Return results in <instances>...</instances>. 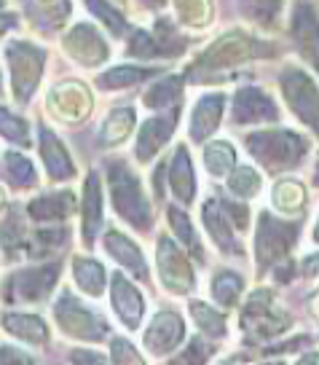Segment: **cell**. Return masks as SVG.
<instances>
[{
	"instance_id": "1",
	"label": "cell",
	"mask_w": 319,
	"mask_h": 365,
	"mask_svg": "<svg viewBox=\"0 0 319 365\" xmlns=\"http://www.w3.org/2000/svg\"><path fill=\"white\" fill-rule=\"evenodd\" d=\"M247 150L268 172H285L303 161L308 145L303 137L290 129H261L247 137Z\"/></svg>"
},
{
	"instance_id": "16",
	"label": "cell",
	"mask_w": 319,
	"mask_h": 365,
	"mask_svg": "<svg viewBox=\"0 0 319 365\" xmlns=\"http://www.w3.org/2000/svg\"><path fill=\"white\" fill-rule=\"evenodd\" d=\"M180 121V108H172L169 115H156L142 124L140 135H137V159L140 161H150L156 153H159L167 140L172 137L174 126Z\"/></svg>"
},
{
	"instance_id": "41",
	"label": "cell",
	"mask_w": 319,
	"mask_h": 365,
	"mask_svg": "<svg viewBox=\"0 0 319 365\" xmlns=\"http://www.w3.org/2000/svg\"><path fill=\"white\" fill-rule=\"evenodd\" d=\"M129 54H135V57H161L159 54V43H156V38L148 33H142V30H137L132 35V46H129Z\"/></svg>"
},
{
	"instance_id": "28",
	"label": "cell",
	"mask_w": 319,
	"mask_h": 365,
	"mask_svg": "<svg viewBox=\"0 0 319 365\" xmlns=\"http://www.w3.org/2000/svg\"><path fill=\"white\" fill-rule=\"evenodd\" d=\"M73 277H75V285H78L86 296H103L105 282H108V274H105L103 263L100 261L75 258V263H73Z\"/></svg>"
},
{
	"instance_id": "17",
	"label": "cell",
	"mask_w": 319,
	"mask_h": 365,
	"mask_svg": "<svg viewBox=\"0 0 319 365\" xmlns=\"http://www.w3.org/2000/svg\"><path fill=\"white\" fill-rule=\"evenodd\" d=\"M293 38L303 59L319 73V16L308 3H300L293 14Z\"/></svg>"
},
{
	"instance_id": "5",
	"label": "cell",
	"mask_w": 319,
	"mask_h": 365,
	"mask_svg": "<svg viewBox=\"0 0 319 365\" xmlns=\"http://www.w3.org/2000/svg\"><path fill=\"white\" fill-rule=\"evenodd\" d=\"M298 231L300 226L293 220H282V217L271 215V212H261L258 220V242H255V250H258V272H266L268 266H273L276 261H282L290 247L296 245Z\"/></svg>"
},
{
	"instance_id": "21",
	"label": "cell",
	"mask_w": 319,
	"mask_h": 365,
	"mask_svg": "<svg viewBox=\"0 0 319 365\" xmlns=\"http://www.w3.org/2000/svg\"><path fill=\"white\" fill-rule=\"evenodd\" d=\"M41 156L48 170V178L57 182L73 180L75 178V164L70 159L68 148L59 143V137L48 129H41Z\"/></svg>"
},
{
	"instance_id": "31",
	"label": "cell",
	"mask_w": 319,
	"mask_h": 365,
	"mask_svg": "<svg viewBox=\"0 0 319 365\" xmlns=\"http://www.w3.org/2000/svg\"><path fill=\"white\" fill-rule=\"evenodd\" d=\"M174 14H177L180 24L202 30L212 22L215 6H212V0H174Z\"/></svg>"
},
{
	"instance_id": "6",
	"label": "cell",
	"mask_w": 319,
	"mask_h": 365,
	"mask_svg": "<svg viewBox=\"0 0 319 365\" xmlns=\"http://www.w3.org/2000/svg\"><path fill=\"white\" fill-rule=\"evenodd\" d=\"M279 83L290 110L319 137V86L311 81V76L298 68H285Z\"/></svg>"
},
{
	"instance_id": "40",
	"label": "cell",
	"mask_w": 319,
	"mask_h": 365,
	"mask_svg": "<svg viewBox=\"0 0 319 365\" xmlns=\"http://www.w3.org/2000/svg\"><path fill=\"white\" fill-rule=\"evenodd\" d=\"M3 135L14 140V143H19V145H30V132H27V121L19 118V115H14L11 110H6L3 108Z\"/></svg>"
},
{
	"instance_id": "30",
	"label": "cell",
	"mask_w": 319,
	"mask_h": 365,
	"mask_svg": "<svg viewBox=\"0 0 319 365\" xmlns=\"http://www.w3.org/2000/svg\"><path fill=\"white\" fill-rule=\"evenodd\" d=\"M204 167L215 178H226L236 167V150L228 140H215L204 148Z\"/></svg>"
},
{
	"instance_id": "13",
	"label": "cell",
	"mask_w": 319,
	"mask_h": 365,
	"mask_svg": "<svg viewBox=\"0 0 319 365\" xmlns=\"http://www.w3.org/2000/svg\"><path fill=\"white\" fill-rule=\"evenodd\" d=\"M59 277V263H46V266H33V269H24V272L14 274L11 282H9V298L14 301H43Z\"/></svg>"
},
{
	"instance_id": "43",
	"label": "cell",
	"mask_w": 319,
	"mask_h": 365,
	"mask_svg": "<svg viewBox=\"0 0 319 365\" xmlns=\"http://www.w3.org/2000/svg\"><path fill=\"white\" fill-rule=\"evenodd\" d=\"M196 357H199V360H206V357H209V352H202V349H199V339L194 341V346H191V352H185V354L180 357V360H196Z\"/></svg>"
},
{
	"instance_id": "3",
	"label": "cell",
	"mask_w": 319,
	"mask_h": 365,
	"mask_svg": "<svg viewBox=\"0 0 319 365\" xmlns=\"http://www.w3.org/2000/svg\"><path fill=\"white\" fill-rule=\"evenodd\" d=\"M273 46L263 43L258 38H252L247 33H226L220 35L215 43H209L202 51V57L196 59L199 70H228L244 65L250 59L258 57H271Z\"/></svg>"
},
{
	"instance_id": "33",
	"label": "cell",
	"mask_w": 319,
	"mask_h": 365,
	"mask_svg": "<svg viewBox=\"0 0 319 365\" xmlns=\"http://www.w3.org/2000/svg\"><path fill=\"white\" fill-rule=\"evenodd\" d=\"M180 94H182V78L172 76L167 81H159L153 83L145 94H142V103L153 108V110H161V108H174L180 103Z\"/></svg>"
},
{
	"instance_id": "12",
	"label": "cell",
	"mask_w": 319,
	"mask_h": 365,
	"mask_svg": "<svg viewBox=\"0 0 319 365\" xmlns=\"http://www.w3.org/2000/svg\"><path fill=\"white\" fill-rule=\"evenodd\" d=\"M185 339V322L177 312H172V309H161L156 317L150 319L148 331H145V349H148L153 357H167L172 354L180 341Z\"/></svg>"
},
{
	"instance_id": "23",
	"label": "cell",
	"mask_w": 319,
	"mask_h": 365,
	"mask_svg": "<svg viewBox=\"0 0 319 365\" xmlns=\"http://www.w3.org/2000/svg\"><path fill=\"white\" fill-rule=\"evenodd\" d=\"M3 328L16 336L19 341L35 344V346H46L51 333L46 328V322L38 314H24V312H9L3 317Z\"/></svg>"
},
{
	"instance_id": "48",
	"label": "cell",
	"mask_w": 319,
	"mask_h": 365,
	"mask_svg": "<svg viewBox=\"0 0 319 365\" xmlns=\"http://www.w3.org/2000/svg\"><path fill=\"white\" fill-rule=\"evenodd\" d=\"M314 240L319 242V220H317V226H314Z\"/></svg>"
},
{
	"instance_id": "42",
	"label": "cell",
	"mask_w": 319,
	"mask_h": 365,
	"mask_svg": "<svg viewBox=\"0 0 319 365\" xmlns=\"http://www.w3.org/2000/svg\"><path fill=\"white\" fill-rule=\"evenodd\" d=\"M110 354H113V363H137V365H142V354L137 352L135 346H129V341H126V339H113Z\"/></svg>"
},
{
	"instance_id": "47",
	"label": "cell",
	"mask_w": 319,
	"mask_h": 365,
	"mask_svg": "<svg viewBox=\"0 0 319 365\" xmlns=\"http://www.w3.org/2000/svg\"><path fill=\"white\" fill-rule=\"evenodd\" d=\"M140 3H142L145 9H161V6L167 3V0H140Z\"/></svg>"
},
{
	"instance_id": "11",
	"label": "cell",
	"mask_w": 319,
	"mask_h": 365,
	"mask_svg": "<svg viewBox=\"0 0 319 365\" xmlns=\"http://www.w3.org/2000/svg\"><path fill=\"white\" fill-rule=\"evenodd\" d=\"M65 51L70 59H75L83 68H97L105 65L110 57V48L105 43V38L100 35L97 27L91 24H75L68 35H65Z\"/></svg>"
},
{
	"instance_id": "29",
	"label": "cell",
	"mask_w": 319,
	"mask_h": 365,
	"mask_svg": "<svg viewBox=\"0 0 319 365\" xmlns=\"http://www.w3.org/2000/svg\"><path fill=\"white\" fill-rule=\"evenodd\" d=\"M3 172H6L9 185H14V188H33L35 182H38L33 161L27 159V156H22V153H16V150H6V156H3Z\"/></svg>"
},
{
	"instance_id": "46",
	"label": "cell",
	"mask_w": 319,
	"mask_h": 365,
	"mask_svg": "<svg viewBox=\"0 0 319 365\" xmlns=\"http://www.w3.org/2000/svg\"><path fill=\"white\" fill-rule=\"evenodd\" d=\"M308 312H311V314L319 319V290L314 293V296H311V301H308Z\"/></svg>"
},
{
	"instance_id": "14",
	"label": "cell",
	"mask_w": 319,
	"mask_h": 365,
	"mask_svg": "<svg viewBox=\"0 0 319 365\" xmlns=\"http://www.w3.org/2000/svg\"><path fill=\"white\" fill-rule=\"evenodd\" d=\"M279 108L263 89L244 86L234 94V121L236 124H263V121H276Z\"/></svg>"
},
{
	"instance_id": "27",
	"label": "cell",
	"mask_w": 319,
	"mask_h": 365,
	"mask_svg": "<svg viewBox=\"0 0 319 365\" xmlns=\"http://www.w3.org/2000/svg\"><path fill=\"white\" fill-rule=\"evenodd\" d=\"M271 202L282 215H298L306 207V185L300 180L285 178V180H279L273 185Z\"/></svg>"
},
{
	"instance_id": "8",
	"label": "cell",
	"mask_w": 319,
	"mask_h": 365,
	"mask_svg": "<svg viewBox=\"0 0 319 365\" xmlns=\"http://www.w3.org/2000/svg\"><path fill=\"white\" fill-rule=\"evenodd\" d=\"M239 325L250 339H271L290 328V317L273 304L271 290H258L241 309Z\"/></svg>"
},
{
	"instance_id": "35",
	"label": "cell",
	"mask_w": 319,
	"mask_h": 365,
	"mask_svg": "<svg viewBox=\"0 0 319 365\" xmlns=\"http://www.w3.org/2000/svg\"><path fill=\"white\" fill-rule=\"evenodd\" d=\"M191 317L196 319L199 331L212 336V339H223L226 336V317L217 309L206 307L204 301H191Z\"/></svg>"
},
{
	"instance_id": "25",
	"label": "cell",
	"mask_w": 319,
	"mask_h": 365,
	"mask_svg": "<svg viewBox=\"0 0 319 365\" xmlns=\"http://www.w3.org/2000/svg\"><path fill=\"white\" fill-rule=\"evenodd\" d=\"M75 207V196L70 191H54V194L38 196L27 205V212L33 220H65L68 215H73Z\"/></svg>"
},
{
	"instance_id": "34",
	"label": "cell",
	"mask_w": 319,
	"mask_h": 365,
	"mask_svg": "<svg viewBox=\"0 0 319 365\" xmlns=\"http://www.w3.org/2000/svg\"><path fill=\"white\" fill-rule=\"evenodd\" d=\"M241 290H244V279H241V274L231 272V269H220L212 279V298L220 307H234L241 298Z\"/></svg>"
},
{
	"instance_id": "19",
	"label": "cell",
	"mask_w": 319,
	"mask_h": 365,
	"mask_svg": "<svg viewBox=\"0 0 319 365\" xmlns=\"http://www.w3.org/2000/svg\"><path fill=\"white\" fill-rule=\"evenodd\" d=\"M223 105H226V97L217 94V91L196 100L194 113H191V140L204 143L209 135H215L217 124L223 118Z\"/></svg>"
},
{
	"instance_id": "32",
	"label": "cell",
	"mask_w": 319,
	"mask_h": 365,
	"mask_svg": "<svg viewBox=\"0 0 319 365\" xmlns=\"http://www.w3.org/2000/svg\"><path fill=\"white\" fill-rule=\"evenodd\" d=\"M156 70L153 68H140V65H118V68H110L108 73L100 76V86L108 91L113 89H126V86H135L140 81H145L148 76H153Z\"/></svg>"
},
{
	"instance_id": "36",
	"label": "cell",
	"mask_w": 319,
	"mask_h": 365,
	"mask_svg": "<svg viewBox=\"0 0 319 365\" xmlns=\"http://www.w3.org/2000/svg\"><path fill=\"white\" fill-rule=\"evenodd\" d=\"M169 226L174 228L177 240H180L188 250L194 252L196 261H202V258H204V250H202V242H199V237H196V231H194V226H191L188 215H185L182 210H177V207H172L169 210Z\"/></svg>"
},
{
	"instance_id": "38",
	"label": "cell",
	"mask_w": 319,
	"mask_h": 365,
	"mask_svg": "<svg viewBox=\"0 0 319 365\" xmlns=\"http://www.w3.org/2000/svg\"><path fill=\"white\" fill-rule=\"evenodd\" d=\"M86 6H89V11L94 14V16H97V19H100V22H103L113 35L126 33V19L115 11L108 0H86Z\"/></svg>"
},
{
	"instance_id": "26",
	"label": "cell",
	"mask_w": 319,
	"mask_h": 365,
	"mask_svg": "<svg viewBox=\"0 0 319 365\" xmlns=\"http://www.w3.org/2000/svg\"><path fill=\"white\" fill-rule=\"evenodd\" d=\"M135 121H137V115L129 105H121V108L110 110L108 118H105L103 129H100V140H103V145H108V148L121 145L126 137L135 132Z\"/></svg>"
},
{
	"instance_id": "4",
	"label": "cell",
	"mask_w": 319,
	"mask_h": 365,
	"mask_svg": "<svg viewBox=\"0 0 319 365\" xmlns=\"http://www.w3.org/2000/svg\"><path fill=\"white\" fill-rule=\"evenodd\" d=\"M6 62H9V73H11V91L16 103H27L43 76L46 48L30 43V41H9Z\"/></svg>"
},
{
	"instance_id": "2",
	"label": "cell",
	"mask_w": 319,
	"mask_h": 365,
	"mask_svg": "<svg viewBox=\"0 0 319 365\" xmlns=\"http://www.w3.org/2000/svg\"><path fill=\"white\" fill-rule=\"evenodd\" d=\"M110 199H113L115 212L124 217L126 223L137 231H150L153 226V212L142 185L137 180V175L124 161H113L110 164Z\"/></svg>"
},
{
	"instance_id": "24",
	"label": "cell",
	"mask_w": 319,
	"mask_h": 365,
	"mask_svg": "<svg viewBox=\"0 0 319 365\" xmlns=\"http://www.w3.org/2000/svg\"><path fill=\"white\" fill-rule=\"evenodd\" d=\"M103 226V191H100V178L91 172L83 185V242L91 245L97 231Z\"/></svg>"
},
{
	"instance_id": "45",
	"label": "cell",
	"mask_w": 319,
	"mask_h": 365,
	"mask_svg": "<svg viewBox=\"0 0 319 365\" xmlns=\"http://www.w3.org/2000/svg\"><path fill=\"white\" fill-rule=\"evenodd\" d=\"M303 269H306V274H319V255H311V258H306Z\"/></svg>"
},
{
	"instance_id": "37",
	"label": "cell",
	"mask_w": 319,
	"mask_h": 365,
	"mask_svg": "<svg viewBox=\"0 0 319 365\" xmlns=\"http://www.w3.org/2000/svg\"><path fill=\"white\" fill-rule=\"evenodd\" d=\"M228 191L236 194L239 199H252L261 191V175L252 167H236L228 175Z\"/></svg>"
},
{
	"instance_id": "18",
	"label": "cell",
	"mask_w": 319,
	"mask_h": 365,
	"mask_svg": "<svg viewBox=\"0 0 319 365\" xmlns=\"http://www.w3.org/2000/svg\"><path fill=\"white\" fill-rule=\"evenodd\" d=\"M202 212H204L206 231H209V237L215 240L217 247L226 252H234V255H241L244 247H241L239 240H236V231H239V228H236V223L228 217L223 202H220V199H212V202H206Z\"/></svg>"
},
{
	"instance_id": "44",
	"label": "cell",
	"mask_w": 319,
	"mask_h": 365,
	"mask_svg": "<svg viewBox=\"0 0 319 365\" xmlns=\"http://www.w3.org/2000/svg\"><path fill=\"white\" fill-rule=\"evenodd\" d=\"M70 357H73V360H94V363H103L105 360L103 354H97V352H73Z\"/></svg>"
},
{
	"instance_id": "9",
	"label": "cell",
	"mask_w": 319,
	"mask_h": 365,
	"mask_svg": "<svg viewBox=\"0 0 319 365\" xmlns=\"http://www.w3.org/2000/svg\"><path fill=\"white\" fill-rule=\"evenodd\" d=\"M156 266H159L161 285L167 287L169 293H174V296H185V293L194 290L196 279H194L191 261L182 255V250L169 240V237H161L159 240Z\"/></svg>"
},
{
	"instance_id": "20",
	"label": "cell",
	"mask_w": 319,
	"mask_h": 365,
	"mask_svg": "<svg viewBox=\"0 0 319 365\" xmlns=\"http://www.w3.org/2000/svg\"><path fill=\"white\" fill-rule=\"evenodd\" d=\"M105 250H108V255H113L124 269L137 274V279H142V282H148L150 279V272H148V266H145L142 250H140L126 234L115 231V228L113 231H108V234H105Z\"/></svg>"
},
{
	"instance_id": "22",
	"label": "cell",
	"mask_w": 319,
	"mask_h": 365,
	"mask_svg": "<svg viewBox=\"0 0 319 365\" xmlns=\"http://www.w3.org/2000/svg\"><path fill=\"white\" fill-rule=\"evenodd\" d=\"M169 182H172L174 196H177V202H182V205H191V202H194L196 175H194V164H191V156H188V148H185V145H177L174 156H172Z\"/></svg>"
},
{
	"instance_id": "15",
	"label": "cell",
	"mask_w": 319,
	"mask_h": 365,
	"mask_svg": "<svg viewBox=\"0 0 319 365\" xmlns=\"http://www.w3.org/2000/svg\"><path fill=\"white\" fill-rule=\"evenodd\" d=\"M110 304H113L118 319L124 322L129 331L140 328L142 312H145V301H142V293L126 279L124 274H113V279H110Z\"/></svg>"
},
{
	"instance_id": "7",
	"label": "cell",
	"mask_w": 319,
	"mask_h": 365,
	"mask_svg": "<svg viewBox=\"0 0 319 365\" xmlns=\"http://www.w3.org/2000/svg\"><path fill=\"white\" fill-rule=\"evenodd\" d=\"M54 317L65 336H73L80 341H100L108 336V322L70 293H62V298L54 304Z\"/></svg>"
},
{
	"instance_id": "10",
	"label": "cell",
	"mask_w": 319,
	"mask_h": 365,
	"mask_svg": "<svg viewBox=\"0 0 319 365\" xmlns=\"http://www.w3.org/2000/svg\"><path fill=\"white\" fill-rule=\"evenodd\" d=\"M46 105H48V113L54 115L57 121H62V124H78V121H83L91 113L94 100H91L89 89L83 83L70 81V83L54 86Z\"/></svg>"
},
{
	"instance_id": "39",
	"label": "cell",
	"mask_w": 319,
	"mask_h": 365,
	"mask_svg": "<svg viewBox=\"0 0 319 365\" xmlns=\"http://www.w3.org/2000/svg\"><path fill=\"white\" fill-rule=\"evenodd\" d=\"M244 3H247V14L261 24H273V19L282 11V0H244Z\"/></svg>"
}]
</instances>
